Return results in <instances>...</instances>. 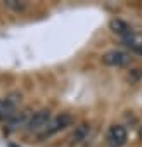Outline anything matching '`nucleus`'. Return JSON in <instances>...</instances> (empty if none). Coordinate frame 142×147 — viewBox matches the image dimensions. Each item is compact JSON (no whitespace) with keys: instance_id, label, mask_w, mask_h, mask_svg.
Returning <instances> with one entry per match:
<instances>
[{"instance_id":"1","label":"nucleus","mask_w":142,"mask_h":147,"mask_svg":"<svg viewBox=\"0 0 142 147\" xmlns=\"http://www.w3.org/2000/svg\"><path fill=\"white\" fill-rule=\"evenodd\" d=\"M71 123H73V118H71L69 114H66V113H62V114H59V116H55V118H52V119H50V123H49V125H47V128L38 135V138H40V140H45V138H49V137L55 135L57 131H61V130L68 128Z\"/></svg>"},{"instance_id":"2","label":"nucleus","mask_w":142,"mask_h":147,"mask_svg":"<svg viewBox=\"0 0 142 147\" xmlns=\"http://www.w3.org/2000/svg\"><path fill=\"white\" fill-rule=\"evenodd\" d=\"M102 64L106 66H111V67H121V66H126L130 61H132V55L125 50H120V49H113V50H108L106 54H102L101 57Z\"/></svg>"},{"instance_id":"3","label":"nucleus","mask_w":142,"mask_h":147,"mask_svg":"<svg viewBox=\"0 0 142 147\" xmlns=\"http://www.w3.org/2000/svg\"><path fill=\"white\" fill-rule=\"evenodd\" d=\"M50 119H52L50 111H49V109H40V111L33 113V116H31V119H30L26 130H28L30 133H38V135H40V133L47 128V125L50 123Z\"/></svg>"},{"instance_id":"4","label":"nucleus","mask_w":142,"mask_h":147,"mask_svg":"<svg viewBox=\"0 0 142 147\" xmlns=\"http://www.w3.org/2000/svg\"><path fill=\"white\" fill-rule=\"evenodd\" d=\"M128 142V133L123 125H113L109 126L106 133V144L108 147H123Z\"/></svg>"},{"instance_id":"5","label":"nucleus","mask_w":142,"mask_h":147,"mask_svg":"<svg viewBox=\"0 0 142 147\" xmlns=\"http://www.w3.org/2000/svg\"><path fill=\"white\" fill-rule=\"evenodd\" d=\"M31 116H33V113H31L30 109L18 111L11 119H7V121H5V128H7V131H16V130H21V128L28 126V123H30Z\"/></svg>"},{"instance_id":"6","label":"nucleus","mask_w":142,"mask_h":147,"mask_svg":"<svg viewBox=\"0 0 142 147\" xmlns=\"http://www.w3.org/2000/svg\"><path fill=\"white\" fill-rule=\"evenodd\" d=\"M16 107H18V95H11L5 100H0V119L2 121L11 119L18 113Z\"/></svg>"},{"instance_id":"7","label":"nucleus","mask_w":142,"mask_h":147,"mask_svg":"<svg viewBox=\"0 0 142 147\" xmlns=\"http://www.w3.org/2000/svg\"><path fill=\"white\" fill-rule=\"evenodd\" d=\"M109 28H111V31H113L114 35H118L120 38H125L126 35H130V33L133 31V28H132L128 23H125L123 19H111Z\"/></svg>"},{"instance_id":"8","label":"nucleus","mask_w":142,"mask_h":147,"mask_svg":"<svg viewBox=\"0 0 142 147\" xmlns=\"http://www.w3.org/2000/svg\"><path fill=\"white\" fill-rule=\"evenodd\" d=\"M89 133H90V126L87 123H82V125H78L75 128L73 135H71V142H73V144H80V142H83L89 137Z\"/></svg>"},{"instance_id":"9","label":"nucleus","mask_w":142,"mask_h":147,"mask_svg":"<svg viewBox=\"0 0 142 147\" xmlns=\"http://www.w3.org/2000/svg\"><path fill=\"white\" fill-rule=\"evenodd\" d=\"M5 7H9V9H12V11H23L24 7H26V4L24 2H16V0H5Z\"/></svg>"},{"instance_id":"10","label":"nucleus","mask_w":142,"mask_h":147,"mask_svg":"<svg viewBox=\"0 0 142 147\" xmlns=\"http://www.w3.org/2000/svg\"><path fill=\"white\" fill-rule=\"evenodd\" d=\"M140 76H142V69H133L132 76H128V80H130V82H137Z\"/></svg>"},{"instance_id":"11","label":"nucleus","mask_w":142,"mask_h":147,"mask_svg":"<svg viewBox=\"0 0 142 147\" xmlns=\"http://www.w3.org/2000/svg\"><path fill=\"white\" fill-rule=\"evenodd\" d=\"M139 137L142 138V126H140V130H139Z\"/></svg>"}]
</instances>
